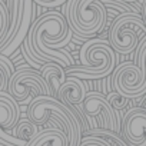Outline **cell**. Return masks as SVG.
Listing matches in <instances>:
<instances>
[{
  "label": "cell",
  "instance_id": "cell-5",
  "mask_svg": "<svg viewBox=\"0 0 146 146\" xmlns=\"http://www.w3.org/2000/svg\"><path fill=\"white\" fill-rule=\"evenodd\" d=\"M139 47L136 63L125 62L113 73V89L129 99H137L146 93V43Z\"/></svg>",
  "mask_w": 146,
  "mask_h": 146
},
{
  "label": "cell",
  "instance_id": "cell-14",
  "mask_svg": "<svg viewBox=\"0 0 146 146\" xmlns=\"http://www.w3.org/2000/svg\"><path fill=\"white\" fill-rule=\"evenodd\" d=\"M39 126L36 123H33L30 119H25V120H19V123L16 125V127L13 129V135L19 139H23L26 142H32L37 135H39Z\"/></svg>",
  "mask_w": 146,
  "mask_h": 146
},
{
  "label": "cell",
  "instance_id": "cell-11",
  "mask_svg": "<svg viewBox=\"0 0 146 146\" xmlns=\"http://www.w3.org/2000/svg\"><path fill=\"white\" fill-rule=\"evenodd\" d=\"M88 95V88L83 82V79L78 76H67L66 82L60 86L57 99L70 106L73 110H76L75 106L80 105Z\"/></svg>",
  "mask_w": 146,
  "mask_h": 146
},
{
  "label": "cell",
  "instance_id": "cell-7",
  "mask_svg": "<svg viewBox=\"0 0 146 146\" xmlns=\"http://www.w3.org/2000/svg\"><path fill=\"white\" fill-rule=\"evenodd\" d=\"M7 92L19 102L25 103L29 100L30 93L35 96H52V90L47 85V82L43 79L42 73L39 70H35L27 66H22L16 69V72L12 75L9 80Z\"/></svg>",
  "mask_w": 146,
  "mask_h": 146
},
{
  "label": "cell",
  "instance_id": "cell-6",
  "mask_svg": "<svg viewBox=\"0 0 146 146\" xmlns=\"http://www.w3.org/2000/svg\"><path fill=\"white\" fill-rule=\"evenodd\" d=\"M140 33L146 36V25L139 13H123L117 16L109 30V43L116 53L129 54L140 42Z\"/></svg>",
  "mask_w": 146,
  "mask_h": 146
},
{
  "label": "cell",
  "instance_id": "cell-12",
  "mask_svg": "<svg viewBox=\"0 0 146 146\" xmlns=\"http://www.w3.org/2000/svg\"><path fill=\"white\" fill-rule=\"evenodd\" d=\"M40 73L43 79L47 82L50 90H52V96L57 99V93H59V89L60 86L66 82L67 79V75H66V69L59 64V63H54V62H49V63H44L42 64L40 67Z\"/></svg>",
  "mask_w": 146,
  "mask_h": 146
},
{
  "label": "cell",
  "instance_id": "cell-4",
  "mask_svg": "<svg viewBox=\"0 0 146 146\" xmlns=\"http://www.w3.org/2000/svg\"><path fill=\"white\" fill-rule=\"evenodd\" d=\"M66 20L79 39H93L108 23V10L100 0H69Z\"/></svg>",
  "mask_w": 146,
  "mask_h": 146
},
{
  "label": "cell",
  "instance_id": "cell-3",
  "mask_svg": "<svg viewBox=\"0 0 146 146\" xmlns=\"http://www.w3.org/2000/svg\"><path fill=\"white\" fill-rule=\"evenodd\" d=\"M80 66L66 69V75L86 79H103L116 69V52L110 43L102 39H92L80 49Z\"/></svg>",
  "mask_w": 146,
  "mask_h": 146
},
{
  "label": "cell",
  "instance_id": "cell-16",
  "mask_svg": "<svg viewBox=\"0 0 146 146\" xmlns=\"http://www.w3.org/2000/svg\"><path fill=\"white\" fill-rule=\"evenodd\" d=\"M106 98H108V102L110 103V106L113 108V110L115 112H119V110H122V109H125L127 105H129V102H130V99L129 98H126V96H123V95H120L119 92H110V93H108L106 95Z\"/></svg>",
  "mask_w": 146,
  "mask_h": 146
},
{
  "label": "cell",
  "instance_id": "cell-2",
  "mask_svg": "<svg viewBox=\"0 0 146 146\" xmlns=\"http://www.w3.org/2000/svg\"><path fill=\"white\" fill-rule=\"evenodd\" d=\"M27 119L37 126L47 122L59 126L69 137V146H79L82 142V132L85 129V116L79 115L70 106L53 96H35L27 106Z\"/></svg>",
  "mask_w": 146,
  "mask_h": 146
},
{
  "label": "cell",
  "instance_id": "cell-15",
  "mask_svg": "<svg viewBox=\"0 0 146 146\" xmlns=\"http://www.w3.org/2000/svg\"><path fill=\"white\" fill-rule=\"evenodd\" d=\"M15 72H16L15 66L7 59V56L0 53V92L7 90L9 80H10V78H12V75Z\"/></svg>",
  "mask_w": 146,
  "mask_h": 146
},
{
  "label": "cell",
  "instance_id": "cell-9",
  "mask_svg": "<svg viewBox=\"0 0 146 146\" xmlns=\"http://www.w3.org/2000/svg\"><path fill=\"white\" fill-rule=\"evenodd\" d=\"M80 112L85 115V117L89 120L92 117H99L102 129L112 130L119 133L120 132V125H119V117L110 103L108 102V98L100 93V92H88L85 100L79 105Z\"/></svg>",
  "mask_w": 146,
  "mask_h": 146
},
{
  "label": "cell",
  "instance_id": "cell-18",
  "mask_svg": "<svg viewBox=\"0 0 146 146\" xmlns=\"http://www.w3.org/2000/svg\"><path fill=\"white\" fill-rule=\"evenodd\" d=\"M79 146H112L106 139L99 136H85Z\"/></svg>",
  "mask_w": 146,
  "mask_h": 146
},
{
  "label": "cell",
  "instance_id": "cell-17",
  "mask_svg": "<svg viewBox=\"0 0 146 146\" xmlns=\"http://www.w3.org/2000/svg\"><path fill=\"white\" fill-rule=\"evenodd\" d=\"M10 25V15L7 10V6L3 0H0V42L6 36Z\"/></svg>",
  "mask_w": 146,
  "mask_h": 146
},
{
  "label": "cell",
  "instance_id": "cell-1",
  "mask_svg": "<svg viewBox=\"0 0 146 146\" xmlns=\"http://www.w3.org/2000/svg\"><path fill=\"white\" fill-rule=\"evenodd\" d=\"M72 36L66 17L60 12H47L32 23L26 42L30 53L40 63L54 62L67 69L73 66V59L62 47L72 40Z\"/></svg>",
  "mask_w": 146,
  "mask_h": 146
},
{
  "label": "cell",
  "instance_id": "cell-8",
  "mask_svg": "<svg viewBox=\"0 0 146 146\" xmlns=\"http://www.w3.org/2000/svg\"><path fill=\"white\" fill-rule=\"evenodd\" d=\"M20 120L19 102L7 92H0V146H27L29 142L10 133Z\"/></svg>",
  "mask_w": 146,
  "mask_h": 146
},
{
  "label": "cell",
  "instance_id": "cell-20",
  "mask_svg": "<svg viewBox=\"0 0 146 146\" xmlns=\"http://www.w3.org/2000/svg\"><path fill=\"white\" fill-rule=\"evenodd\" d=\"M143 109H146V100H145V103H143Z\"/></svg>",
  "mask_w": 146,
  "mask_h": 146
},
{
  "label": "cell",
  "instance_id": "cell-19",
  "mask_svg": "<svg viewBox=\"0 0 146 146\" xmlns=\"http://www.w3.org/2000/svg\"><path fill=\"white\" fill-rule=\"evenodd\" d=\"M142 17L146 25V0H142Z\"/></svg>",
  "mask_w": 146,
  "mask_h": 146
},
{
  "label": "cell",
  "instance_id": "cell-13",
  "mask_svg": "<svg viewBox=\"0 0 146 146\" xmlns=\"http://www.w3.org/2000/svg\"><path fill=\"white\" fill-rule=\"evenodd\" d=\"M27 146H69V137L60 127H47L40 130Z\"/></svg>",
  "mask_w": 146,
  "mask_h": 146
},
{
  "label": "cell",
  "instance_id": "cell-10",
  "mask_svg": "<svg viewBox=\"0 0 146 146\" xmlns=\"http://www.w3.org/2000/svg\"><path fill=\"white\" fill-rule=\"evenodd\" d=\"M123 136L130 146H146V109L133 108L125 115Z\"/></svg>",
  "mask_w": 146,
  "mask_h": 146
}]
</instances>
